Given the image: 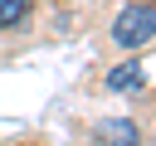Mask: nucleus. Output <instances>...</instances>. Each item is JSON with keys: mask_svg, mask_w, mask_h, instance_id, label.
<instances>
[{"mask_svg": "<svg viewBox=\"0 0 156 146\" xmlns=\"http://www.w3.org/2000/svg\"><path fill=\"white\" fill-rule=\"evenodd\" d=\"M112 39L122 49H141L146 39H156V5H127L112 24Z\"/></svg>", "mask_w": 156, "mask_h": 146, "instance_id": "1", "label": "nucleus"}, {"mask_svg": "<svg viewBox=\"0 0 156 146\" xmlns=\"http://www.w3.org/2000/svg\"><path fill=\"white\" fill-rule=\"evenodd\" d=\"M98 141H107V146H136V127L132 122H98Z\"/></svg>", "mask_w": 156, "mask_h": 146, "instance_id": "2", "label": "nucleus"}, {"mask_svg": "<svg viewBox=\"0 0 156 146\" xmlns=\"http://www.w3.org/2000/svg\"><path fill=\"white\" fill-rule=\"evenodd\" d=\"M24 15H29V0H0V29L24 24Z\"/></svg>", "mask_w": 156, "mask_h": 146, "instance_id": "3", "label": "nucleus"}, {"mask_svg": "<svg viewBox=\"0 0 156 146\" xmlns=\"http://www.w3.org/2000/svg\"><path fill=\"white\" fill-rule=\"evenodd\" d=\"M107 88H112V92H122V88H141V68H136V63H127V68H117V73L107 78Z\"/></svg>", "mask_w": 156, "mask_h": 146, "instance_id": "4", "label": "nucleus"}]
</instances>
